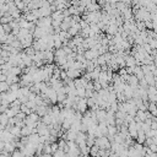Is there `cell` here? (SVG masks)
Listing matches in <instances>:
<instances>
[{
  "instance_id": "16",
  "label": "cell",
  "mask_w": 157,
  "mask_h": 157,
  "mask_svg": "<svg viewBox=\"0 0 157 157\" xmlns=\"http://www.w3.org/2000/svg\"><path fill=\"white\" fill-rule=\"evenodd\" d=\"M2 28H4V32H5L6 34L11 33V27H10L9 23H4V25H2Z\"/></svg>"
},
{
  "instance_id": "21",
  "label": "cell",
  "mask_w": 157,
  "mask_h": 157,
  "mask_svg": "<svg viewBox=\"0 0 157 157\" xmlns=\"http://www.w3.org/2000/svg\"><path fill=\"white\" fill-rule=\"evenodd\" d=\"M4 148V141H0V151H2Z\"/></svg>"
},
{
  "instance_id": "3",
  "label": "cell",
  "mask_w": 157,
  "mask_h": 157,
  "mask_svg": "<svg viewBox=\"0 0 157 157\" xmlns=\"http://www.w3.org/2000/svg\"><path fill=\"white\" fill-rule=\"evenodd\" d=\"M105 115H107V110L103 109V108H98L96 110V119L97 121H103L105 120Z\"/></svg>"
},
{
  "instance_id": "18",
  "label": "cell",
  "mask_w": 157,
  "mask_h": 157,
  "mask_svg": "<svg viewBox=\"0 0 157 157\" xmlns=\"http://www.w3.org/2000/svg\"><path fill=\"white\" fill-rule=\"evenodd\" d=\"M152 152H157V144H151V145H148L147 146Z\"/></svg>"
},
{
  "instance_id": "4",
  "label": "cell",
  "mask_w": 157,
  "mask_h": 157,
  "mask_svg": "<svg viewBox=\"0 0 157 157\" xmlns=\"http://www.w3.org/2000/svg\"><path fill=\"white\" fill-rule=\"evenodd\" d=\"M40 121H43L47 125L53 124V114H44V115H42L40 117Z\"/></svg>"
},
{
  "instance_id": "22",
  "label": "cell",
  "mask_w": 157,
  "mask_h": 157,
  "mask_svg": "<svg viewBox=\"0 0 157 157\" xmlns=\"http://www.w3.org/2000/svg\"><path fill=\"white\" fill-rule=\"evenodd\" d=\"M0 58H1V47H0Z\"/></svg>"
},
{
  "instance_id": "14",
  "label": "cell",
  "mask_w": 157,
  "mask_h": 157,
  "mask_svg": "<svg viewBox=\"0 0 157 157\" xmlns=\"http://www.w3.org/2000/svg\"><path fill=\"white\" fill-rule=\"evenodd\" d=\"M76 96H78V97H85V87H83V86L76 87Z\"/></svg>"
},
{
  "instance_id": "8",
  "label": "cell",
  "mask_w": 157,
  "mask_h": 157,
  "mask_svg": "<svg viewBox=\"0 0 157 157\" xmlns=\"http://www.w3.org/2000/svg\"><path fill=\"white\" fill-rule=\"evenodd\" d=\"M10 132L16 137V136H21V128L17 125H12L10 129Z\"/></svg>"
},
{
  "instance_id": "17",
  "label": "cell",
  "mask_w": 157,
  "mask_h": 157,
  "mask_svg": "<svg viewBox=\"0 0 157 157\" xmlns=\"http://www.w3.org/2000/svg\"><path fill=\"white\" fill-rule=\"evenodd\" d=\"M148 44H150V47H151L152 49H156V47H157V42H156V38H151V39L148 40Z\"/></svg>"
},
{
  "instance_id": "5",
  "label": "cell",
  "mask_w": 157,
  "mask_h": 157,
  "mask_svg": "<svg viewBox=\"0 0 157 157\" xmlns=\"http://www.w3.org/2000/svg\"><path fill=\"white\" fill-rule=\"evenodd\" d=\"M145 139H146V135H145V132L140 129V130H137V135H136V142H139V144H144V141H145Z\"/></svg>"
},
{
  "instance_id": "11",
  "label": "cell",
  "mask_w": 157,
  "mask_h": 157,
  "mask_svg": "<svg viewBox=\"0 0 157 157\" xmlns=\"http://www.w3.org/2000/svg\"><path fill=\"white\" fill-rule=\"evenodd\" d=\"M31 132H32V128H29V126H27V125H23V126L21 128V135H22V136H28Z\"/></svg>"
},
{
  "instance_id": "9",
  "label": "cell",
  "mask_w": 157,
  "mask_h": 157,
  "mask_svg": "<svg viewBox=\"0 0 157 157\" xmlns=\"http://www.w3.org/2000/svg\"><path fill=\"white\" fill-rule=\"evenodd\" d=\"M117 132H118V128L115 125H107V135L113 136Z\"/></svg>"
},
{
  "instance_id": "12",
  "label": "cell",
  "mask_w": 157,
  "mask_h": 157,
  "mask_svg": "<svg viewBox=\"0 0 157 157\" xmlns=\"http://www.w3.org/2000/svg\"><path fill=\"white\" fill-rule=\"evenodd\" d=\"M9 13H10V16H11L12 18H18V17L22 15V12H21L18 9H15V10H12V11H10Z\"/></svg>"
},
{
  "instance_id": "15",
  "label": "cell",
  "mask_w": 157,
  "mask_h": 157,
  "mask_svg": "<svg viewBox=\"0 0 157 157\" xmlns=\"http://www.w3.org/2000/svg\"><path fill=\"white\" fill-rule=\"evenodd\" d=\"M52 155H53V156H55V157H63V156H65V152H64L61 148H58V150H56V151H54Z\"/></svg>"
},
{
  "instance_id": "13",
  "label": "cell",
  "mask_w": 157,
  "mask_h": 157,
  "mask_svg": "<svg viewBox=\"0 0 157 157\" xmlns=\"http://www.w3.org/2000/svg\"><path fill=\"white\" fill-rule=\"evenodd\" d=\"M9 91V83L6 81H0V92Z\"/></svg>"
},
{
  "instance_id": "7",
  "label": "cell",
  "mask_w": 157,
  "mask_h": 157,
  "mask_svg": "<svg viewBox=\"0 0 157 157\" xmlns=\"http://www.w3.org/2000/svg\"><path fill=\"white\" fill-rule=\"evenodd\" d=\"M70 39H71V42H72L75 45H80V44L82 43V40H83V37H81L80 34H76V36H72Z\"/></svg>"
},
{
  "instance_id": "2",
  "label": "cell",
  "mask_w": 157,
  "mask_h": 157,
  "mask_svg": "<svg viewBox=\"0 0 157 157\" xmlns=\"http://www.w3.org/2000/svg\"><path fill=\"white\" fill-rule=\"evenodd\" d=\"M83 56L87 59V60H92L93 58H97L98 56V52L97 50H92V49H86L83 52Z\"/></svg>"
},
{
  "instance_id": "20",
  "label": "cell",
  "mask_w": 157,
  "mask_h": 157,
  "mask_svg": "<svg viewBox=\"0 0 157 157\" xmlns=\"http://www.w3.org/2000/svg\"><path fill=\"white\" fill-rule=\"evenodd\" d=\"M66 77H67L66 71H65V70H60V80H65Z\"/></svg>"
},
{
  "instance_id": "1",
  "label": "cell",
  "mask_w": 157,
  "mask_h": 157,
  "mask_svg": "<svg viewBox=\"0 0 157 157\" xmlns=\"http://www.w3.org/2000/svg\"><path fill=\"white\" fill-rule=\"evenodd\" d=\"M66 75L69 78H76V77H80L82 75L81 70H77V69H72V67H69L66 70Z\"/></svg>"
},
{
  "instance_id": "10",
  "label": "cell",
  "mask_w": 157,
  "mask_h": 157,
  "mask_svg": "<svg viewBox=\"0 0 157 157\" xmlns=\"http://www.w3.org/2000/svg\"><path fill=\"white\" fill-rule=\"evenodd\" d=\"M10 72H11L12 75H17V76H20V75L22 74V71H21V67H20V66H17V65H13V66H11V67H10Z\"/></svg>"
},
{
  "instance_id": "6",
  "label": "cell",
  "mask_w": 157,
  "mask_h": 157,
  "mask_svg": "<svg viewBox=\"0 0 157 157\" xmlns=\"http://www.w3.org/2000/svg\"><path fill=\"white\" fill-rule=\"evenodd\" d=\"M28 33H29V31H28L27 28H20L18 33L16 34V38L20 40V39H22V38H25V37H26Z\"/></svg>"
},
{
  "instance_id": "19",
  "label": "cell",
  "mask_w": 157,
  "mask_h": 157,
  "mask_svg": "<svg viewBox=\"0 0 157 157\" xmlns=\"http://www.w3.org/2000/svg\"><path fill=\"white\" fill-rule=\"evenodd\" d=\"M7 108H9L7 104H2V103H0V113H5Z\"/></svg>"
}]
</instances>
